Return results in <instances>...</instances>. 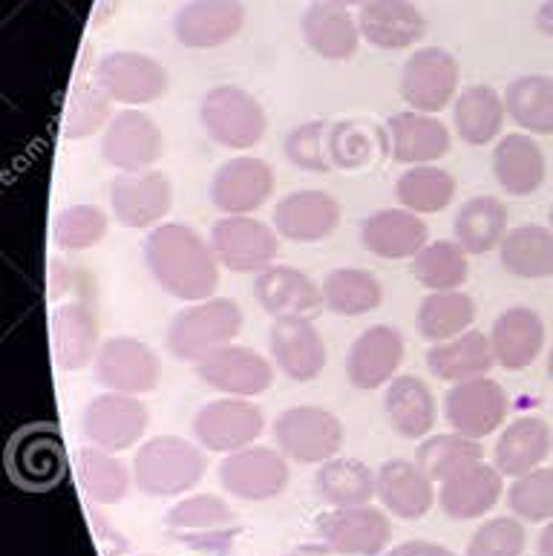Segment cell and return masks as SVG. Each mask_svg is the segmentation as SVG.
I'll return each mask as SVG.
<instances>
[{
    "mask_svg": "<svg viewBox=\"0 0 553 556\" xmlns=\"http://www.w3.org/2000/svg\"><path fill=\"white\" fill-rule=\"evenodd\" d=\"M144 260L156 286L185 303H202L219 289V260L211 242L185 223H162L144 240Z\"/></svg>",
    "mask_w": 553,
    "mask_h": 556,
    "instance_id": "obj_1",
    "label": "cell"
},
{
    "mask_svg": "<svg viewBox=\"0 0 553 556\" xmlns=\"http://www.w3.org/2000/svg\"><path fill=\"white\" fill-rule=\"evenodd\" d=\"M246 315L237 300L211 298L183 308L167 326V352L183 364H199L240 338Z\"/></svg>",
    "mask_w": 553,
    "mask_h": 556,
    "instance_id": "obj_2",
    "label": "cell"
},
{
    "mask_svg": "<svg viewBox=\"0 0 553 556\" xmlns=\"http://www.w3.org/2000/svg\"><path fill=\"white\" fill-rule=\"evenodd\" d=\"M202 476H205L202 450L179 435H156L144 441L133 458V482L144 496H183L202 482Z\"/></svg>",
    "mask_w": 553,
    "mask_h": 556,
    "instance_id": "obj_3",
    "label": "cell"
},
{
    "mask_svg": "<svg viewBox=\"0 0 553 556\" xmlns=\"http://www.w3.org/2000/svg\"><path fill=\"white\" fill-rule=\"evenodd\" d=\"M199 122L219 148L248 150L260 144L268 127L263 104L237 84H219L202 96Z\"/></svg>",
    "mask_w": 553,
    "mask_h": 556,
    "instance_id": "obj_4",
    "label": "cell"
},
{
    "mask_svg": "<svg viewBox=\"0 0 553 556\" xmlns=\"http://www.w3.org/2000/svg\"><path fill=\"white\" fill-rule=\"evenodd\" d=\"M167 536L190 551L225 556L240 533V522L231 507L214 493H199L176 502L165 514Z\"/></svg>",
    "mask_w": 553,
    "mask_h": 556,
    "instance_id": "obj_5",
    "label": "cell"
},
{
    "mask_svg": "<svg viewBox=\"0 0 553 556\" xmlns=\"http://www.w3.org/2000/svg\"><path fill=\"white\" fill-rule=\"evenodd\" d=\"M277 450L289 462L300 465H323L338 456L343 447V424L335 413L323 407H289L274 421Z\"/></svg>",
    "mask_w": 553,
    "mask_h": 556,
    "instance_id": "obj_6",
    "label": "cell"
},
{
    "mask_svg": "<svg viewBox=\"0 0 553 556\" xmlns=\"http://www.w3.org/2000/svg\"><path fill=\"white\" fill-rule=\"evenodd\" d=\"M211 249L234 275H260L280 254V233L256 216H223L211 228Z\"/></svg>",
    "mask_w": 553,
    "mask_h": 556,
    "instance_id": "obj_7",
    "label": "cell"
},
{
    "mask_svg": "<svg viewBox=\"0 0 553 556\" xmlns=\"http://www.w3.org/2000/svg\"><path fill=\"white\" fill-rule=\"evenodd\" d=\"M458 84H462V67L453 52L441 47H424L406 59L398 90L406 108L436 116L453 104L458 96Z\"/></svg>",
    "mask_w": 553,
    "mask_h": 556,
    "instance_id": "obj_8",
    "label": "cell"
},
{
    "mask_svg": "<svg viewBox=\"0 0 553 556\" xmlns=\"http://www.w3.org/2000/svg\"><path fill=\"white\" fill-rule=\"evenodd\" d=\"M165 134L162 127L141 110H122L104 130L101 139V159L122 174H144L165 156Z\"/></svg>",
    "mask_w": 553,
    "mask_h": 556,
    "instance_id": "obj_9",
    "label": "cell"
},
{
    "mask_svg": "<svg viewBox=\"0 0 553 556\" xmlns=\"http://www.w3.org/2000/svg\"><path fill=\"white\" fill-rule=\"evenodd\" d=\"M96 84L118 104L139 108V104H153L165 96L171 87V75L162 61L150 59L144 52L118 50L99 61Z\"/></svg>",
    "mask_w": 553,
    "mask_h": 556,
    "instance_id": "obj_10",
    "label": "cell"
},
{
    "mask_svg": "<svg viewBox=\"0 0 553 556\" xmlns=\"http://www.w3.org/2000/svg\"><path fill=\"white\" fill-rule=\"evenodd\" d=\"M265 430V413L251 399H219L199 409L193 435L208 453H237L251 447Z\"/></svg>",
    "mask_w": 553,
    "mask_h": 556,
    "instance_id": "obj_11",
    "label": "cell"
},
{
    "mask_svg": "<svg viewBox=\"0 0 553 556\" xmlns=\"http://www.w3.org/2000/svg\"><path fill=\"white\" fill-rule=\"evenodd\" d=\"M289 458L277 447H242L228 453L219 465V482L242 502H268L289 488Z\"/></svg>",
    "mask_w": 553,
    "mask_h": 556,
    "instance_id": "obj_12",
    "label": "cell"
},
{
    "mask_svg": "<svg viewBox=\"0 0 553 556\" xmlns=\"http://www.w3.org/2000/svg\"><path fill=\"white\" fill-rule=\"evenodd\" d=\"M150 409L136 395L108 392L92 399L81 413V432L92 447L122 453L130 450L148 432Z\"/></svg>",
    "mask_w": 553,
    "mask_h": 556,
    "instance_id": "obj_13",
    "label": "cell"
},
{
    "mask_svg": "<svg viewBox=\"0 0 553 556\" xmlns=\"http://www.w3.org/2000/svg\"><path fill=\"white\" fill-rule=\"evenodd\" d=\"M507 392L490 375L473 378V381L453 383L444 399V418L453 432H462L467 439H488L507 418Z\"/></svg>",
    "mask_w": 553,
    "mask_h": 556,
    "instance_id": "obj_14",
    "label": "cell"
},
{
    "mask_svg": "<svg viewBox=\"0 0 553 556\" xmlns=\"http://www.w3.org/2000/svg\"><path fill=\"white\" fill-rule=\"evenodd\" d=\"M197 378L231 399H254L272 390L274 364L254 349L228 343L197 364Z\"/></svg>",
    "mask_w": 553,
    "mask_h": 556,
    "instance_id": "obj_15",
    "label": "cell"
},
{
    "mask_svg": "<svg viewBox=\"0 0 553 556\" xmlns=\"http://www.w3.org/2000/svg\"><path fill=\"white\" fill-rule=\"evenodd\" d=\"M174 208V185L162 170L122 174L110 185V211L116 223L133 231L156 228Z\"/></svg>",
    "mask_w": 553,
    "mask_h": 556,
    "instance_id": "obj_16",
    "label": "cell"
},
{
    "mask_svg": "<svg viewBox=\"0 0 553 556\" xmlns=\"http://www.w3.org/2000/svg\"><path fill=\"white\" fill-rule=\"evenodd\" d=\"M162 375L156 352L139 338H110L96 355V378L108 392L144 395L153 392Z\"/></svg>",
    "mask_w": 553,
    "mask_h": 556,
    "instance_id": "obj_17",
    "label": "cell"
},
{
    "mask_svg": "<svg viewBox=\"0 0 553 556\" xmlns=\"http://www.w3.org/2000/svg\"><path fill=\"white\" fill-rule=\"evenodd\" d=\"M326 548L340 556H380L392 540L387 510L372 505L331 507L317 522Z\"/></svg>",
    "mask_w": 553,
    "mask_h": 556,
    "instance_id": "obj_18",
    "label": "cell"
},
{
    "mask_svg": "<svg viewBox=\"0 0 553 556\" xmlns=\"http://www.w3.org/2000/svg\"><path fill=\"white\" fill-rule=\"evenodd\" d=\"M274 193V170L265 159L237 156L216 167L211 179V202L225 216H248L260 211Z\"/></svg>",
    "mask_w": 553,
    "mask_h": 556,
    "instance_id": "obj_19",
    "label": "cell"
},
{
    "mask_svg": "<svg viewBox=\"0 0 553 556\" xmlns=\"http://www.w3.org/2000/svg\"><path fill=\"white\" fill-rule=\"evenodd\" d=\"M268 349H272L274 366L294 383H309L321 378V372L329 364L323 334L306 317L274 320L272 329H268Z\"/></svg>",
    "mask_w": 553,
    "mask_h": 556,
    "instance_id": "obj_20",
    "label": "cell"
},
{
    "mask_svg": "<svg viewBox=\"0 0 553 556\" xmlns=\"http://www.w3.org/2000/svg\"><path fill=\"white\" fill-rule=\"evenodd\" d=\"M246 24L242 0H188L174 17L176 41L188 50H216L234 41Z\"/></svg>",
    "mask_w": 553,
    "mask_h": 556,
    "instance_id": "obj_21",
    "label": "cell"
},
{
    "mask_svg": "<svg viewBox=\"0 0 553 556\" xmlns=\"http://www.w3.org/2000/svg\"><path fill=\"white\" fill-rule=\"evenodd\" d=\"M404 334L395 326L378 324L369 326L366 332L357 334L347 357L349 383L355 390H380L392 378H398V369L404 364Z\"/></svg>",
    "mask_w": 553,
    "mask_h": 556,
    "instance_id": "obj_22",
    "label": "cell"
},
{
    "mask_svg": "<svg viewBox=\"0 0 553 556\" xmlns=\"http://www.w3.org/2000/svg\"><path fill=\"white\" fill-rule=\"evenodd\" d=\"M254 298L274 320H280V317L314 320L326 308L323 286H317L306 271L294 266H277V263L256 275Z\"/></svg>",
    "mask_w": 553,
    "mask_h": 556,
    "instance_id": "obj_23",
    "label": "cell"
},
{
    "mask_svg": "<svg viewBox=\"0 0 553 556\" xmlns=\"http://www.w3.org/2000/svg\"><path fill=\"white\" fill-rule=\"evenodd\" d=\"M274 231L289 242H323L338 231L340 202L326 191H294L277 202Z\"/></svg>",
    "mask_w": 553,
    "mask_h": 556,
    "instance_id": "obj_24",
    "label": "cell"
},
{
    "mask_svg": "<svg viewBox=\"0 0 553 556\" xmlns=\"http://www.w3.org/2000/svg\"><path fill=\"white\" fill-rule=\"evenodd\" d=\"M361 242L380 260H415L430 245V228L422 214L406 208H380L361 223Z\"/></svg>",
    "mask_w": 553,
    "mask_h": 556,
    "instance_id": "obj_25",
    "label": "cell"
},
{
    "mask_svg": "<svg viewBox=\"0 0 553 556\" xmlns=\"http://www.w3.org/2000/svg\"><path fill=\"white\" fill-rule=\"evenodd\" d=\"M357 26L361 38L378 50H410L427 35V17L413 0H366Z\"/></svg>",
    "mask_w": 553,
    "mask_h": 556,
    "instance_id": "obj_26",
    "label": "cell"
},
{
    "mask_svg": "<svg viewBox=\"0 0 553 556\" xmlns=\"http://www.w3.org/2000/svg\"><path fill=\"white\" fill-rule=\"evenodd\" d=\"M9 470L17 484L29 490L55 488L66 473V453L59 432L43 427L21 432L9 447Z\"/></svg>",
    "mask_w": 553,
    "mask_h": 556,
    "instance_id": "obj_27",
    "label": "cell"
},
{
    "mask_svg": "<svg viewBox=\"0 0 553 556\" xmlns=\"http://www.w3.org/2000/svg\"><path fill=\"white\" fill-rule=\"evenodd\" d=\"M432 479L424 473L418 462L392 458L378 470V498L387 514L395 519H424L436 505V488Z\"/></svg>",
    "mask_w": 553,
    "mask_h": 556,
    "instance_id": "obj_28",
    "label": "cell"
},
{
    "mask_svg": "<svg viewBox=\"0 0 553 556\" xmlns=\"http://www.w3.org/2000/svg\"><path fill=\"white\" fill-rule=\"evenodd\" d=\"M490 343H493L495 364L507 372H521L545 349V320L528 306L504 308L502 315L495 317Z\"/></svg>",
    "mask_w": 553,
    "mask_h": 556,
    "instance_id": "obj_29",
    "label": "cell"
},
{
    "mask_svg": "<svg viewBox=\"0 0 553 556\" xmlns=\"http://www.w3.org/2000/svg\"><path fill=\"white\" fill-rule=\"evenodd\" d=\"M389 144H392V159L401 165H432L438 159L450 153V130L441 118L430 113H415L404 110L387 122Z\"/></svg>",
    "mask_w": 553,
    "mask_h": 556,
    "instance_id": "obj_30",
    "label": "cell"
},
{
    "mask_svg": "<svg viewBox=\"0 0 553 556\" xmlns=\"http://www.w3.org/2000/svg\"><path fill=\"white\" fill-rule=\"evenodd\" d=\"M502 490L504 476L499 473V467L476 462L462 473H455L453 479L441 482L438 505L455 522H470L493 510L495 502L502 498Z\"/></svg>",
    "mask_w": 553,
    "mask_h": 556,
    "instance_id": "obj_31",
    "label": "cell"
},
{
    "mask_svg": "<svg viewBox=\"0 0 553 556\" xmlns=\"http://www.w3.org/2000/svg\"><path fill=\"white\" fill-rule=\"evenodd\" d=\"M300 29H303V41L309 50L326 61H349L361 43L357 17L347 7H338L329 0H314L303 12Z\"/></svg>",
    "mask_w": 553,
    "mask_h": 556,
    "instance_id": "obj_32",
    "label": "cell"
},
{
    "mask_svg": "<svg viewBox=\"0 0 553 556\" xmlns=\"http://www.w3.org/2000/svg\"><path fill=\"white\" fill-rule=\"evenodd\" d=\"M384 413H387L389 427L401 435V439L418 441L427 439L436 427V399L432 390L422 378L415 375H398L387 383L384 392Z\"/></svg>",
    "mask_w": 553,
    "mask_h": 556,
    "instance_id": "obj_33",
    "label": "cell"
},
{
    "mask_svg": "<svg viewBox=\"0 0 553 556\" xmlns=\"http://www.w3.org/2000/svg\"><path fill=\"white\" fill-rule=\"evenodd\" d=\"M493 174L511 197H530L545 185V153L530 136L507 134L495 141Z\"/></svg>",
    "mask_w": 553,
    "mask_h": 556,
    "instance_id": "obj_34",
    "label": "cell"
},
{
    "mask_svg": "<svg viewBox=\"0 0 553 556\" xmlns=\"http://www.w3.org/2000/svg\"><path fill=\"white\" fill-rule=\"evenodd\" d=\"M553 447V435L548 421L537 416L516 418L513 424L504 427V432L495 441L493 462L499 473L519 479V476L537 470L548 458Z\"/></svg>",
    "mask_w": 553,
    "mask_h": 556,
    "instance_id": "obj_35",
    "label": "cell"
},
{
    "mask_svg": "<svg viewBox=\"0 0 553 556\" xmlns=\"http://www.w3.org/2000/svg\"><path fill=\"white\" fill-rule=\"evenodd\" d=\"M427 366L436 375L438 381L447 383H462L473 381V378H485L495 366V352L493 343L485 332H470L458 334L453 341L432 343L427 352Z\"/></svg>",
    "mask_w": 553,
    "mask_h": 556,
    "instance_id": "obj_36",
    "label": "cell"
},
{
    "mask_svg": "<svg viewBox=\"0 0 553 556\" xmlns=\"http://www.w3.org/2000/svg\"><path fill=\"white\" fill-rule=\"evenodd\" d=\"M504 118H507L504 96H499L490 84H470L455 96L453 125L464 144L481 148L495 141L502 134Z\"/></svg>",
    "mask_w": 553,
    "mask_h": 556,
    "instance_id": "obj_37",
    "label": "cell"
},
{
    "mask_svg": "<svg viewBox=\"0 0 553 556\" xmlns=\"http://www.w3.org/2000/svg\"><path fill=\"white\" fill-rule=\"evenodd\" d=\"M52 346L61 369H84L99 355V320L84 303H64L52 315Z\"/></svg>",
    "mask_w": 553,
    "mask_h": 556,
    "instance_id": "obj_38",
    "label": "cell"
},
{
    "mask_svg": "<svg viewBox=\"0 0 553 556\" xmlns=\"http://www.w3.org/2000/svg\"><path fill=\"white\" fill-rule=\"evenodd\" d=\"M314 490L329 507L372 505L378 496V473L361 458H329L314 473Z\"/></svg>",
    "mask_w": 553,
    "mask_h": 556,
    "instance_id": "obj_39",
    "label": "cell"
},
{
    "mask_svg": "<svg viewBox=\"0 0 553 556\" xmlns=\"http://www.w3.org/2000/svg\"><path fill=\"white\" fill-rule=\"evenodd\" d=\"M499 260L507 275L519 280L553 277V231L545 225H519L504 233Z\"/></svg>",
    "mask_w": 553,
    "mask_h": 556,
    "instance_id": "obj_40",
    "label": "cell"
},
{
    "mask_svg": "<svg viewBox=\"0 0 553 556\" xmlns=\"http://www.w3.org/2000/svg\"><path fill=\"white\" fill-rule=\"evenodd\" d=\"M455 242L467 254H488L499 249L507 233V208L495 197H473L455 211Z\"/></svg>",
    "mask_w": 553,
    "mask_h": 556,
    "instance_id": "obj_41",
    "label": "cell"
},
{
    "mask_svg": "<svg viewBox=\"0 0 553 556\" xmlns=\"http://www.w3.org/2000/svg\"><path fill=\"white\" fill-rule=\"evenodd\" d=\"M476 320V300L470 294L458 291H430L418 306L415 326L424 341L444 343L458 334L470 332Z\"/></svg>",
    "mask_w": 553,
    "mask_h": 556,
    "instance_id": "obj_42",
    "label": "cell"
},
{
    "mask_svg": "<svg viewBox=\"0 0 553 556\" xmlns=\"http://www.w3.org/2000/svg\"><path fill=\"white\" fill-rule=\"evenodd\" d=\"M323 303L340 317L369 315L384 303V286L366 268H335L323 280Z\"/></svg>",
    "mask_w": 553,
    "mask_h": 556,
    "instance_id": "obj_43",
    "label": "cell"
},
{
    "mask_svg": "<svg viewBox=\"0 0 553 556\" xmlns=\"http://www.w3.org/2000/svg\"><path fill=\"white\" fill-rule=\"evenodd\" d=\"M507 116L528 134L553 136V78L521 75L504 92Z\"/></svg>",
    "mask_w": 553,
    "mask_h": 556,
    "instance_id": "obj_44",
    "label": "cell"
},
{
    "mask_svg": "<svg viewBox=\"0 0 553 556\" xmlns=\"http://www.w3.org/2000/svg\"><path fill=\"white\" fill-rule=\"evenodd\" d=\"M455 188L458 185H455L453 174H447L444 167L415 165L398 176L395 197L401 208L413 211V214H438L455 200Z\"/></svg>",
    "mask_w": 553,
    "mask_h": 556,
    "instance_id": "obj_45",
    "label": "cell"
},
{
    "mask_svg": "<svg viewBox=\"0 0 553 556\" xmlns=\"http://www.w3.org/2000/svg\"><path fill=\"white\" fill-rule=\"evenodd\" d=\"M78 465V482L84 496L96 505H118L130 490V473L113 453L101 447H84L75 453Z\"/></svg>",
    "mask_w": 553,
    "mask_h": 556,
    "instance_id": "obj_46",
    "label": "cell"
},
{
    "mask_svg": "<svg viewBox=\"0 0 553 556\" xmlns=\"http://www.w3.org/2000/svg\"><path fill=\"white\" fill-rule=\"evenodd\" d=\"M415 462L432 482H447L476 462H485V447H481V441L467 439L462 432H438V435L422 441Z\"/></svg>",
    "mask_w": 553,
    "mask_h": 556,
    "instance_id": "obj_47",
    "label": "cell"
},
{
    "mask_svg": "<svg viewBox=\"0 0 553 556\" xmlns=\"http://www.w3.org/2000/svg\"><path fill=\"white\" fill-rule=\"evenodd\" d=\"M470 275V254L455 240L430 242L413 260V277L430 291H458Z\"/></svg>",
    "mask_w": 553,
    "mask_h": 556,
    "instance_id": "obj_48",
    "label": "cell"
},
{
    "mask_svg": "<svg viewBox=\"0 0 553 556\" xmlns=\"http://www.w3.org/2000/svg\"><path fill=\"white\" fill-rule=\"evenodd\" d=\"M110 219L99 205H70L52 223V240L64 251L96 249L108 237Z\"/></svg>",
    "mask_w": 553,
    "mask_h": 556,
    "instance_id": "obj_49",
    "label": "cell"
},
{
    "mask_svg": "<svg viewBox=\"0 0 553 556\" xmlns=\"http://www.w3.org/2000/svg\"><path fill=\"white\" fill-rule=\"evenodd\" d=\"M507 507L521 522H551L553 519V467H537L513 479L507 490Z\"/></svg>",
    "mask_w": 553,
    "mask_h": 556,
    "instance_id": "obj_50",
    "label": "cell"
},
{
    "mask_svg": "<svg viewBox=\"0 0 553 556\" xmlns=\"http://www.w3.org/2000/svg\"><path fill=\"white\" fill-rule=\"evenodd\" d=\"M378 150V136L364 122L355 118H343V122H331L329 130V156L331 165L340 170H361L372 165Z\"/></svg>",
    "mask_w": 553,
    "mask_h": 556,
    "instance_id": "obj_51",
    "label": "cell"
},
{
    "mask_svg": "<svg viewBox=\"0 0 553 556\" xmlns=\"http://www.w3.org/2000/svg\"><path fill=\"white\" fill-rule=\"evenodd\" d=\"M110 122H113V99L99 84H78L70 96L64 134L70 139H84V136L99 134Z\"/></svg>",
    "mask_w": 553,
    "mask_h": 556,
    "instance_id": "obj_52",
    "label": "cell"
},
{
    "mask_svg": "<svg viewBox=\"0 0 553 556\" xmlns=\"http://www.w3.org/2000/svg\"><path fill=\"white\" fill-rule=\"evenodd\" d=\"M329 130L331 122H323V118L294 127L286 136V159L306 174H329L335 167L329 156Z\"/></svg>",
    "mask_w": 553,
    "mask_h": 556,
    "instance_id": "obj_53",
    "label": "cell"
},
{
    "mask_svg": "<svg viewBox=\"0 0 553 556\" xmlns=\"http://www.w3.org/2000/svg\"><path fill=\"white\" fill-rule=\"evenodd\" d=\"M528 548L525 525L513 516H495L473 533L464 556H521Z\"/></svg>",
    "mask_w": 553,
    "mask_h": 556,
    "instance_id": "obj_54",
    "label": "cell"
},
{
    "mask_svg": "<svg viewBox=\"0 0 553 556\" xmlns=\"http://www.w3.org/2000/svg\"><path fill=\"white\" fill-rule=\"evenodd\" d=\"M387 556H455V551H450L447 545H438V542L410 540L395 545L392 551H387Z\"/></svg>",
    "mask_w": 553,
    "mask_h": 556,
    "instance_id": "obj_55",
    "label": "cell"
},
{
    "mask_svg": "<svg viewBox=\"0 0 553 556\" xmlns=\"http://www.w3.org/2000/svg\"><path fill=\"white\" fill-rule=\"evenodd\" d=\"M537 26H539V33L548 35V38H553V0H545V3L539 7Z\"/></svg>",
    "mask_w": 553,
    "mask_h": 556,
    "instance_id": "obj_56",
    "label": "cell"
},
{
    "mask_svg": "<svg viewBox=\"0 0 553 556\" xmlns=\"http://www.w3.org/2000/svg\"><path fill=\"white\" fill-rule=\"evenodd\" d=\"M539 556H553V519L545 525V531L539 533Z\"/></svg>",
    "mask_w": 553,
    "mask_h": 556,
    "instance_id": "obj_57",
    "label": "cell"
},
{
    "mask_svg": "<svg viewBox=\"0 0 553 556\" xmlns=\"http://www.w3.org/2000/svg\"><path fill=\"white\" fill-rule=\"evenodd\" d=\"M286 556H340L331 548H321V545H300V548L289 551Z\"/></svg>",
    "mask_w": 553,
    "mask_h": 556,
    "instance_id": "obj_58",
    "label": "cell"
},
{
    "mask_svg": "<svg viewBox=\"0 0 553 556\" xmlns=\"http://www.w3.org/2000/svg\"><path fill=\"white\" fill-rule=\"evenodd\" d=\"M329 3H338V7H364L366 0H329Z\"/></svg>",
    "mask_w": 553,
    "mask_h": 556,
    "instance_id": "obj_59",
    "label": "cell"
},
{
    "mask_svg": "<svg viewBox=\"0 0 553 556\" xmlns=\"http://www.w3.org/2000/svg\"><path fill=\"white\" fill-rule=\"evenodd\" d=\"M548 378H551V381H553V349H551V352H548Z\"/></svg>",
    "mask_w": 553,
    "mask_h": 556,
    "instance_id": "obj_60",
    "label": "cell"
},
{
    "mask_svg": "<svg viewBox=\"0 0 553 556\" xmlns=\"http://www.w3.org/2000/svg\"><path fill=\"white\" fill-rule=\"evenodd\" d=\"M551 231H553V211H551Z\"/></svg>",
    "mask_w": 553,
    "mask_h": 556,
    "instance_id": "obj_61",
    "label": "cell"
},
{
    "mask_svg": "<svg viewBox=\"0 0 553 556\" xmlns=\"http://www.w3.org/2000/svg\"><path fill=\"white\" fill-rule=\"evenodd\" d=\"M141 556H148V554H141Z\"/></svg>",
    "mask_w": 553,
    "mask_h": 556,
    "instance_id": "obj_62",
    "label": "cell"
}]
</instances>
